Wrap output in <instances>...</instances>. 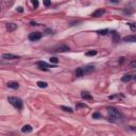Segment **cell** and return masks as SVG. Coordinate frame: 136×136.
Masks as SVG:
<instances>
[{"instance_id": "20", "label": "cell", "mask_w": 136, "mask_h": 136, "mask_svg": "<svg viewBox=\"0 0 136 136\" xmlns=\"http://www.w3.org/2000/svg\"><path fill=\"white\" fill-rule=\"evenodd\" d=\"M97 33L99 34V35H106V34H108V30L107 29H103V30H98Z\"/></svg>"}, {"instance_id": "11", "label": "cell", "mask_w": 136, "mask_h": 136, "mask_svg": "<svg viewBox=\"0 0 136 136\" xmlns=\"http://www.w3.org/2000/svg\"><path fill=\"white\" fill-rule=\"evenodd\" d=\"M6 86H8V88H12V89H18L19 88V84L17 82H8V84H6Z\"/></svg>"}, {"instance_id": "3", "label": "cell", "mask_w": 136, "mask_h": 136, "mask_svg": "<svg viewBox=\"0 0 136 136\" xmlns=\"http://www.w3.org/2000/svg\"><path fill=\"white\" fill-rule=\"evenodd\" d=\"M37 66H38V68H39L40 70H44V71H48V68H53V67H55L56 65H49V64H47L46 62H37Z\"/></svg>"}, {"instance_id": "18", "label": "cell", "mask_w": 136, "mask_h": 136, "mask_svg": "<svg viewBox=\"0 0 136 136\" xmlns=\"http://www.w3.org/2000/svg\"><path fill=\"white\" fill-rule=\"evenodd\" d=\"M112 33H113V42H117L119 40V34H117L115 31H113Z\"/></svg>"}, {"instance_id": "30", "label": "cell", "mask_w": 136, "mask_h": 136, "mask_svg": "<svg viewBox=\"0 0 136 136\" xmlns=\"http://www.w3.org/2000/svg\"><path fill=\"white\" fill-rule=\"evenodd\" d=\"M46 33L51 34V33H52V30H50V29H47V30H46Z\"/></svg>"}, {"instance_id": "4", "label": "cell", "mask_w": 136, "mask_h": 136, "mask_svg": "<svg viewBox=\"0 0 136 136\" xmlns=\"http://www.w3.org/2000/svg\"><path fill=\"white\" fill-rule=\"evenodd\" d=\"M70 51V48L66 45H61V46H57L53 49V52H56V53H63V52H68Z\"/></svg>"}, {"instance_id": "7", "label": "cell", "mask_w": 136, "mask_h": 136, "mask_svg": "<svg viewBox=\"0 0 136 136\" xmlns=\"http://www.w3.org/2000/svg\"><path fill=\"white\" fill-rule=\"evenodd\" d=\"M1 57L3 60H16V59H19V55H16V54H11V53H4V54L1 55Z\"/></svg>"}, {"instance_id": "31", "label": "cell", "mask_w": 136, "mask_h": 136, "mask_svg": "<svg viewBox=\"0 0 136 136\" xmlns=\"http://www.w3.org/2000/svg\"><path fill=\"white\" fill-rule=\"evenodd\" d=\"M30 23H31V26H37V23H36L35 21H31Z\"/></svg>"}, {"instance_id": "15", "label": "cell", "mask_w": 136, "mask_h": 136, "mask_svg": "<svg viewBox=\"0 0 136 136\" xmlns=\"http://www.w3.org/2000/svg\"><path fill=\"white\" fill-rule=\"evenodd\" d=\"M132 79H133V76H132L131 74H124V76L121 78V81H122V82H129Z\"/></svg>"}, {"instance_id": "13", "label": "cell", "mask_w": 136, "mask_h": 136, "mask_svg": "<svg viewBox=\"0 0 136 136\" xmlns=\"http://www.w3.org/2000/svg\"><path fill=\"white\" fill-rule=\"evenodd\" d=\"M76 78H82V76H84V72H83L82 67L76 68Z\"/></svg>"}, {"instance_id": "16", "label": "cell", "mask_w": 136, "mask_h": 136, "mask_svg": "<svg viewBox=\"0 0 136 136\" xmlns=\"http://www.w3.org/2000/svg\"><path fill=\"white\" fill-rule=\"evenodd\" d=\"M36 85H37L38 87H40V88H46V87L48 86V83L42 82V81H38V82L36 83Z\"/></svg>"}, {"instance_id": "9", "label": "cell", "mask_w": 136, "mask_h": 136, "mask_svg": "<svg viewBox=\"0 0 136 136\" xmlns=\"http://www.w3.org/2000/svg\"><path fill=\"white\" fill-rule=\"evenodd\" d=\"M104 13H105V10H103V8H98V10H96L95 12L91 14V16L93 17H101Z\"/></svg>"}, {"instance_id": "17", "label": "cell", "mask_w": 136, "mask_h": 136, "mask_svg": "<svg viewBox=\"0 0 136 136\" xmlns=\"http://www.w3.org/2000/svg\"><path fill=\"white\" fill-rule=\"evenodd\" d=\"M97 53L98 52L96 50H89V51H87V52L85 53V55H86V56H95Z\"/></svg>"}, {"instance_id": "27", "label": "cell", "mask_w": 136, "mask_h": 136, "mask_svg": "<svg viewBox=\"0 0 136 136\" xmlns=\"http://www.w3.org/2000/svg\"><path fill=\"white\" fill-rule=\"evenodd\" d=\"M32 4H33L34 8H38V1H37V0H33V1H32Z\"/></svg>"}, {"instance_id": "25", "label": "cell", "mask_w": 136, "mask_h": 136, "mask_svg": "<svg viewBox=\"0 0 136 136\" xmlns=\"http://www.w3.org/2000/svg\"><path fill=\"white\" fill-rule=\"evenodd\" d=\"M93 118L94 119L101 118V114H100V113H94V114H93Z\"/></svg>"}, {"instance_id": "19", "label": "cell", "mask_w": 136, "mask_h": 136, "mask_svg": "<svg viewBox=\"0 0 136 136\" xmlns=\"http://www.w3.org/2000/svg\"><path fill=\"white\" fill-rule=\"evenodd\" d=\"M128 26L130 27L131 31H133V32L136 31V22H129V23H128Z\"/></svg>"}, {"instance_id": "5", "label": "cell", "mask_w": 136, "mask_h": 136, "mask_svg": "<svg viewBox=\"0 0 136 136\" xmlns=\"http://www.w3.org/2000/svg\"><path fill=\"white\" fill-rule=\"evenodd\" d=\"M42 36V33L40 32H33V33L29 34V40L31 42H36V40H39Z\"/></svg>"}, {"instance_id": "8", "label": "cell", "mask_w": 136, "mask_h": 136, "mask_svg": "<svg viewBox=\"0 0 136 136\" xmlns=\"http://www.w3.org/2000/svg\"><path fill=\"white\" fill-rule=\"evenodd\" d=\"M17 23H15V22H8L6 23V30H8V32H13V31H15V30L17 29Z\"/></svg>"}, {"instance_id": "29", "label": "cell", "mask_w": 136, "mask_h": 136, "mask_svg": "<svg viewBox=\"0 0 136 136\" xmlns=\"http://www.w3.org/2000/svg\"><path fill=\"white\" fill-rule=\"evenodd\" d=\"M17 11H18V12H20V13H22L23 12V8H21V6H19V8H17Z\"/></svg>"}, {"instance_id": "26", "label": "cell", "mask_w": 136, "mask_h": 136, "mask_svg": "<svg viewBox=\"0 0 136 136\" xmlns=\"http://www.w3.org/2000/svg\"><path fill=\"white\" fill-rule=\"evenodd\" d=\"M119 97H123L122 95H114V96H108V99L112 100V99H115V98H119Z\"/></svg>"}, {"instance_id": "28", "label": "cell", "mask_w": 136, "mask_h": 136, "mask_svg": "<svg viewBox=\"0 0 136 136\" xmlns=\"http://www.w3.org/2000/svg\"><path fill=\"white\" fill-rule=\"evenodd\" d=\"M44 4H45L46 6H49V5L51 4V1H44Z\"/></svg>"}, {"instance_id": "24", "label": "cell", "mask_w": 136, "mask_h": 136, "mask_svg": "<svg viewBox=\"0 0 136 136\" xmlns=\"http://www.w3.org/2000/svg\"><path fill=\"white\" fill-rule=\"evenodd\" d=\"M130 68H131V69L136 68V59L135 60H132V61H131V63H130Z\"/></svg>"}, {"instance_id": "33", "label": "cell", "mask_w": 136, "mask_h": 136, "mask_svg": "<svg viewBox=\"0 0 136 136\" xmlns=\"http://www.w3.org/2000/svg\"><path fill=\"white\" fill-rule=\"evenodd\" d=\"M133 79H134V80H135V81H136V76H134V78H133Z\"/></svg>"}, {"instance_id": "6", "label": "cell", "mask_w": 136, "mask_h": 136, "mask_svg": "<svg viewBox=\"0 0 136 136\" xmlns=\"http://www.w3.org/2000/svg\"><path fill=\"white\" fill-rule=\"evenodd\" d=\"M82 69H83V72H84V76L85 74H90L91 72L95 71V66L87 65V66H85V67H82Z\"/></svg>"}, {"instance_id": "21", "label": "cell", "mask_w": 136, "mask_h": 136, "mask_svg": "<svg viewBox=\"0 0 136 136\" xmlns=\"http://www.w3.org/2000/svg\"><path fill=\"white\" fill-rule=\"evenodd\" d=\"M49 61H50L51 64H54V65H56V64L59 63V59H57V57H50Z\"/></svg>"}, {"instance_id": "2", "label": "cell", "mask_w": 136, "mask_h": 136, "mask_svg": "<svg viewBox=\"0 0 136 136\" xmlns=\"http://www.w3.org/2000/svg\"><path fill=\"white\" fill-rule=\"evenodd\" d=\"M8 101L12 104L14 107H16L17 110H22V106H23V102L20 98H17V97H8Z\"/></svg>"}, {"instance_id": "22", "label": "cell", "mask_w": 136, "mask_h": 136, "mask_svg": "<svg viewBox=\"0 0 136 136\" xmlns=\"http://www.w3.org/2000/svg\"><path fill=\"white\" fill-rule=\"evenodd\" d=\"M61 108H62L63 110H65V112H68V113H72V112H73L71 107H67V106H64V105L61 106Z\"/></svg>"}, {"instance_id": "12", "label": "cell", "mask_w": 136, "mask_h": 136, "mask_svg": "<svg viewBox=\"0 0 136 136\" xmlns=\"http://www.w3.org/2000/svg\"><path fill=\"white\" fill-rule=\"evenodd\" d=\"M32 130H33V128L30 124H26L21 128V131H22L23 133H30V132H32Z\"/></svg>"}, {"instance_id": "14", "label": "cell", "mask_w": 136, "mask_h": 136, "mask_svg": "<svg viewBox=\"0 0 136 136\" xmlns=\"http://www.w3.org/2000/svg\"><path fill=\"white\" fill-rule=\"evenodd\" d=\"M81 97H82L83 99H85V100H90V99H93L91 95H89L87 91H82V93H81Z\"/></svg>"}, {"instance_id": "23", "label": "cell", "mask_w": 136, "mask_h": 136, "mask_svg": "<svg viewBox=\"0 0 136 136\" xmlns=\"http://www.w3.org/2000/svg\"><path fill=\"white\" fill-rule=\"evenodd\" d=\"M80 107H84V108H87L88 106L86 105L85 103H76V108L78 110V108H80Z\"/></svg>"}, {"instance_id": "10", "label": "cell", "mask_w": 136, "mask_h": 136, "mask_svg": "<svg viewBox=\"0 0 136 136\" xmlns=\"http://www.w3.org/2000/svg\"><path fill=\"white\" fill-rule=\"evenodd\" d=\"M123 42H136V35H129L125 36L122 38Z\"/></svg>"}, {"instance_id": "32", "label": "cell", "mask_w": 136, "mask_h": 136, "mask_svg": "<svg viewBox=\"0 0 136 136\" xmlns=\"http://www.w3.org/2000/svg\"><path fill=\"white\" fill-rule=\"evenodd\" d=\"M119 60H120V64H122V63H123V61H124V57H120Z\"/></svg>"}, {"instance_id": "1", "label": "cell", "mask_w": 136, "mask_h": 136, "mask_svg": "<svg viewBox=\"0 0 136 136\" xmlns=\"http://www.w3.org/2000/svg\"><path fill=\"white\" fill-rule=\"evenodd\" d=\"M107 113H108L110 120L113 121V122H118V121H120L122 119V114L120 113V110L115 107H108Z\"/></svg>"}]
</instances>
